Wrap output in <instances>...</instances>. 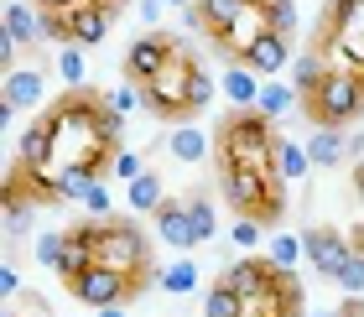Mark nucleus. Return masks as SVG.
I'll return each instance as SVG.
<instances>
[{"instance_id":"nucleus-1","label":"nucleus","mask_w":364,"mask_h":317,"mask_svg":"<svg viewBox=\"0 0 364 317\" xmlns=\"http://www.w3.org/2000/svg\"><path fill=\"white\" fill-rule=\"evenodd\" d=\"M219 161H240L255 172H276V136L260 109H235L219 125Z\"/></svg>"},{"instance_id":"nucleus-2","label":"nucleus","mask_w":364,"mask_h":317,"mask_svg":"<svg viewBox=\"0 0 364 317\" xmlns=\"http://www.w3.org/2000/svg\"><path fill=\"white\" fill-rule=\"evenodd\" d=\"M94 245H99V260L114 265V271H125V276H136L141 291L156 281V271H151V245H146V235H141L136 224H120V219L94 224Z\"/></svg>"},{"instance_id":"nucleus-3","label":"nucleus","mask_w":364,"mask_h":317,"mask_svg":"<svg viewBox=\"0 0 364 317\" xmlns=\"http://www.w3.org/2000/svg\"><path fill=\"white\" fill-rule=\"evenodd\" d=\"M302 104H307V114H312V125H338V130H343L349 120H359V114H364V78L333 68L312 94H302Z\"/></svg>"},{"instance_id":"nucleus-4","label":"nucleus","mask_w":364,"mask_h":317,"mask_svg":"<svg viewBox=\"0 0 364 317\" xmlns=\"http://www.w3.org/2000/svg\"><path fill=\"white\" fill-rule=\"evenodd\" d=\"M193 68H198V63L182 53V42H177V58L146 83V109H151L156 120H182V114H193L188 109V78H193Z\"/></svg>"},{"instance_id":"nucleus-5","label":"nucleus","mask_w":364,"mask_h":317,"mask_svg":"<svg viewBox=\"0 0 364 317\" xmlns=\"http://www.w3.org/2000/svg\"><path fill=\"white\" fill-rule=\"evenodd\" d=\"M68 291H73L78 307L99 312V307H114V302H130V296H141V281L125 276V271H114V265H105V260H94L78 281H68Z\"/></svg>"},{"instance_id":"nucleus-6","label":"nucleus","mask_w":364,"mask_h":317,"mask_svg":"<svg viewBox=\"0 0 364 317\" xmlns=\"http://www.w3.org/2000/svg\"><path fill=\"white\" fill-rule=\"evenodd\" d=\"M172 58H177V37H156V31H151V37H136V42H130V53H125V78L146 89V83L167 68Z\"/></svg>"},{"instance_id":"nucleus-7","label":"nucleus","mask_w":364,"mask_h":317,"mask_svg":"<svg viewBox=\"0 0 364 317\" xmlns=\"http://www.w3.org/2000/svg\"><path fill=\"white\" fill-rule=\"evenodd\" d=\"M302 249H307L312 271H318L323 281H333V276H338V265L354 255V245L343 240L338 229H307V235H302Z\"/></svg>"},{"instance_id":"nucleus-8","label":"nucleus","mask_w":364,"mask_h":317,"mask_svg":"<svg viewBox=\"0 0 364 317\" xmlns=\"http://www.w3.org/2000/svg\"><path fill=\"white\" fill-rule=\"evenodd\" d=\"M63 16H68V42H78V47H99V42L109 37L114 6H99V0H78V6H68Z\"/></svg>"},{"instance_id":"nucleus-9","label":"nucleus","mask_w":364,"mask_h":317,"mask_svg":"<svg viewBox=\"0 0 364 317\" xmlns=\"http://www.w3.org/2000/svg\"><path fill=\"white\" fill-rule=\"evenodd\" d=\"M94 260H99L94 224H73V229H63V260H58V276H63V281H78Z\"/></svg>"},{"instance_id":"nucleus-10","label":"nucleus","mask_w":364,"mask_h":317,"mask_svg":"<svg viewBox=\"0 0 364 317\" xmlns=\"http://www.w3.org/2000/svg\"><path fill=\"white\" fill-rule=\"evenodd\" d=\"M156 235H161V245H172V249H193L198 245V235H193V219H188V198H167L156 213Z\"/></svg>"},{"instance_id":"nucleus-11","label":"nucleus","mask_w":364,"mask_h":317,"mask_svg":"<svg viewBox=\"0 0 364 317\" xmlns=\"http://www.w3.org/2000/svg\"><path fill=\"white\" fill-rule=\"evenodd\" d=\"M287 58H291V47H287V31H260V37L245 47V58L240 63H250V68L260 78H276L281 68H287Z\"/></svg>"},{"instance_id":"nucleus-12","label":"nucleus","mask_w":364,"mask_h":317,"mask_svg":"<svg viewBox=\"0 0 364 317\" xmlns=\"http://www.w3.org/2000/svg\"><path fill=\"white\" fill-rule=\"evenodd\" d=\"M53 156H58V120H53V109H47L21 136V166H53Z\"/></svg>"},{"instance_id":"nucleus-13","label":"nucleus","mask_w":364,"mask_h":317,"mask_svg":"<svg viewBox=\"0 0 364 317\" xmlns=\"http://www.w3.org/2000/svg\"><path fill=\"white\" fill-rule=\"evenodd\" d=\"M260 31H271V26H266V11H260V0H255V6L245 11V16H240L235 26H229V31H219V37H213V47H219V53H229V58L240 63V58H245V47H250V42L260 37Z\"/></svg>"},{"instance_id":"nucleus-14","label":"nucleus","mask_w":364,"mask_h":317,"mask_svg":"<svg viewBox=\"0 0 364 317\" xmlns=\"http://www.w3.org/2000/svg\"><path fill=\"white\" fill-rule=\"evenodd\" d=\"M224 281L245 296V302H250V296H266V291H271L276 265H271V255H266V260H235V265L224 271Z\"/></svg>"},{"instance_id":"nucleus-15","label":"nucleus","mask_w":364,"mask_h":317,"mask_svg":"<svg viewBox=\"0 0 364 317\" xmlns=\"http://www.w3.org/2000/svg\"><path fill=\"white\" fill-rule=\"evenodd\" d=\"M6 31H11L21 47L47 42V11H42V6H26V0H11V6H6Z\"/></svg>"},{"instance_id":"nucleus-16","label":"nucleus","mask_w":364,"mask_h":317,"mask_svg":"<svg viewBox=\"0 0 364 317\" xmlns=\"http://www.w3.org/2000/svg\"><path fill=\"white\" fill-rule=\"evenodd\" d=\"M0 94H6L16 109H37L42 94H47V78H42V68H6V89Z\"/></svg>"},{"instance_id":"nucleus-17","label":"nucleus","mask_w":364,"mask_h":317,"mask_svg":"<svg viewBox=\"0 0 364 317\" xmlns=\"http://www.w3.org/2000/svg\"><path fill=\"white\" fill-rule=\"evenodd\" d=\"M359 16H364V0H328V11H323V21H318V53H323V47H333L343 31L359 21Z\"/></svg>"},{"instance_id":"nucleus-18","label":"nucleus","mask_w":364,"mask_h":317,"mask_svg":"<svg viewBox=\"0 0 364 317\" xmlns=\"http://www.w3.org/2000/svg\"><path fill=\"white\" fill-rule=\"evenodd\" d=\"M260 83H266V78H260V73L250 68V63H235V68H229V73L219 78V89H224L229 99H235V109H255Z\"/></svg>"},{"instance_id":"nucleus-19","label":"nucleus","mask_w":364,"mask_h":317,"mask_svg":"<svg viewBox=\"0 0 364 317\" xmlns=\"http://www.w3.org/2000/svg\"><path fill=\"white\" fill-rule=\"evenodd\" d=\"M307 156H312V166H333V161L349 156V136L338 125H318L307 136Z\"/></svg>"},{"instance_id":"nucleus-20","label":"nucleus","mask_w":364,"mask_h":317,"mask_svg":"<svg viewBox=\"0 0 364 317\" xmlns=\"http://www.w3.org/2000/svg\"><path fill=\"white\" fill-rule=\"evenodd\" d=\"M94 182H99V166H94V161H73V166H58V193H63V203H84Z\"/></svg>"},{"instance_id":"nucleus-21","label":"nucleus","mask_w":364,"mask_h":317,"mask_svg":"<svg viewBox=\"0 0 364 317\" xmlns=\"http://www.w3.org/2000/svg\"><path fill=\"white\" fill-rule=\"evenodd\" d=\"M296 83H281V78H266L260 83V99H255V109L266 114V120H281V114H291L296 109Z\"/></svg>"},{"instance_id":"nucleus-22","label":"nucleus","mask_w":364,"mask_h":317,"mask_svg":"<svg viewBox=\"0 0 364 317\" xmlns=\"http://www.w3.org/2000/svg\"><path fill=\"white\" fill-rule=\"evenodd\" d=\"M250 6H255V0H198V11H203V31H208V37H219V31H229Z\"/></svg>"},{"instance_id":"nucleus-23","label":"nucleus","mask_w":364,"mask_h":317,"mask_svg":"<svg viewBox=\"0 0 364 317\" xmlns=\"http://www.w3.org/2000/svg\"><path fill=\"white\" fill-rule=\"evenodd\" d=\"M307 172H312L307 141L296 146V141H287V136H276V177H281V182H302Z\"/></svg>"},{"instance_id":"nucleus-24","label":"nucleus","mask_w":364,"mask_h":317,"mask_svg":"<svg viewBox=\"0 0 364 317\" xmlns=\"http://www.w3.org/2000/svg\"><path fill=\"white\" fill-rule=\"evenodd\" d=\"M167 151H172V161L193 166V161H203V156H208V136H203L198 125H177L172 136H167Z\"/></svg>"},{"instance_id":"nucleus-25","label":"nucleus","mask_w":364,"mask_h":317,"mask_svg":"<svg viewBox=\"0 0 364 317\" xmlns=\"http://www.w3.org/2000/svg\"><path fill=\"white\" fill-rule=\"evenodd\" d=\"M328 73H333V68H328V58L318 53V47H312V53H296V58H291V83H296L302 94H312Z\"/></svg>"},{"instance_id":"nucleus-26","label":"nucleus","mask_w":364,"mask_h":317,"mask_svg":"<svg viewBox=\"0 0 364 317\" xmlns=\"http://www.w3.org/2000/svg\"><path fill=\"white\" fill-rule=\"evenodd\" d=\"M203 317H245V296L219 276V281L208 286V296H203Z\"/></svg>"},{"instance_id":"nucleus-27","label":"nucleus","mask_w":364,"mask_h":317,"mask_svg":"<svg viewBox=\"0 0 364 317\" xmlns=\"http://www.w3.org/2000/svg\"><path fill=\"white\" fill-rule=\"evenodd\" d=\"M125 198H130V208H136V213H156L161 203H167V193H161V177H156V172H141V177L125 188Z\"/></svg>"},{"instance_id":"nucleus-28","label":"nucleus","mask_w":364,"mask_h":317,"mask_svg":"<svg viewBox=\"0 0 364 317\" xmlns=\"http://www.w3.org/2000/svg\"><path fill=\"white\" fill-rule=\"evenodd\" d=\"M188 219H193V235H198V245H208L213 235H219V219H213V203L203 193H188Z\"/></svg>"},{"instance_id":"nucleus-29","label":"nucleus","mask_w":364,"mask_h":317,"mask_svg":"<svg viewBox=\"0 0 364 317\" xmlns=\"http://www.w3.org/2000/svg\"><path fill=\"white\" fill-rule=\"evenodd\" d=\"M58 73L68 89H84V78H89V63L84 53H78V42H63V53H58Z\"/></svg>"},{"instance_id":"nucleus-30","label":"nucleus","mask_w":364,"mask_h":317,"mask_svg":"<svg viewBox=\"0 0 364 317\" xmlns=\"http://www.w3.org/2000/svg\"><path fill=\"white\" fill-rule=\"evenodd\" d=\"M156 281H161V291L182 296V291H193V286H198V265H193V260H172V265H167V271H161Z\"/></svg>"},{"instance_id":"nucleus-31","label":"nucleus","mask_w":364,"mask_h":317,"mask_svg":"<svg viewBox=\"0 0 364 317\" xmlns=\"http://www.w3.org/2000/svg\"><path fill=\"white\" fill-rule=\"evenodd\" d=\"M302 255H307V249H302L296 235H271V265H276V271H296Z\"/></svg>"},{"instance_id":"nucleus-32","label":"nucleus","mask_w":364,"mask_h":317,"mask_svg":"<svg viewBox=\"0 0 364 317\" xmlns=\"http://www.w3.org/2000/svg\"><path fill=\"white\" fill-rule=\"evenodd\" d=\"M213 94H219V83H213L203 68H193V78H188V109L198 114V109H208L213 104Z\"/></svg>"},{"instance_id":"nucleus-33","label":"nucleus","mask_w":364,"mask_h":317,"mask_svg":"<svg viewBox=\"0 0 364 317\" xmlns=\"http://www.w3.org/2000/svg\"><path fill=\"white\" fill-rule=\"evenodd\" d=\"M333 286H338V291H349V296H359V291H364V255H359V249H354V255L338 265Z\"/></svg>"},{"instance_id":"nucleus-34","label":"nucleus","mask_w":364,"mask_h":317,"mask_svg":"<svg viewBox=\"0 0 364 317\" xmlns=\"http://www.w3.org/2000/svg\"><path fill=\"white\" fill-rule=\"evenodd\" d=\"M229 240H235L240 249H255L260 240H266V224H260L255 213H240V219H235V229H229Z\"/></svg>"},{"instance_id":"nucleus-35","label":"nucleus","mask_w":364,"mask_h":317,"mask_svg":"<svg viewBox=\"0 0 364 317\" xmlns=\"http://www.w3.org/2000/svg\"><path fill=\"white\" fill-rule=\"evenodd\" d=\"M260 11H266L271 31H287V37H291V26H296V6H291V0H260Z\"/></svg>"},{"instance_id":"nucleus-36","label":"nucleus","mask_w":364,"mask_h":317,"mask_svg":"<svg viewBox=\"0 0 364 317\" xmlns=\"http://www.w3.org/2000/svg\"><path fill=\"white\" fill-rule=\"evenodd\" d=\"M37 260L58 271V260H63V235H37Z\"/></svg>"},{"instance_id":"nucleus-37","label":"nucleus","mask_w":364,"mask_h":317,"mask_svg":"<svg viewBox=\"0 0 364 317\" xmlns=\"http://www.w3.org/2000/svg\"><path fill=\"white\" fill-rule=\"evenodd\" d=\"M84 208L94 213V219H109V188H105V182H94V188H89V198H84Z\"/></svg>"},{"instance_id":"nucleus-38","label":"nucleus","mask_w":364,"mask_h":317,"mask_svg":"<svg viewBox=\"0 0 364 317\" xmlns=\"http://www.w3.org/2000/svg\"><path fill=\"white\" fill-rule=\"evenodd\" d=\"M114 172H120V182H136L146 166H141V156H136V151H114Z\"/></svg>"},{"instance_id":"nucleus-39","label":"nucleus","mask_w":364,"mask_h":317,"mask_svg":"<svg viewBox=\"0 0 364 317\" xmlns=\"http://www.w3.org/2000/svg\"><path fill=\"white\" fill-rule=\"evenodd\" d=\"M0 291H6V296L21 291V276H16V265H0Z\"/></svg>"},{"instance_id":"nucleus-40","label":"nucleus","mask_w":364,"mask_h":317,"mask_svg":"<svg viewBox=\"0 0 364 317\" xmlns=\"http://www.w3.org/2000/svg\"><path fill=\"white\" fill-rule=\"evenodd\" d=\"M161 6L167 0H141V21H161Z\"/></svg>"},{"instance_id":"nucleus-41","label":"nucleus","mask_w":364,"mask_h":317,"mask_svg":"<svg viewBox=\"0 0 364 317\" xmlns=\"http://www.w3.org/2000/svg\"><path fill=\"white\" fill-rule=\"evenodd\" d=\"M31 6H42V11H68V6H78V0H31Z\"/></svg>"},{"instance_id":"nucleus-42","label":"nucleus","mask_w":364,"mask_h":317,"mask_svg":"<svg viewBox=\"0 0 364 317\" xmlns=\"http://www.w3.org/2000/svg\"><path fill=\"white\" fill-rule=\"evenodd\" d=\"M349 161H364V136H349Z\"/></svg>"},{"instance_id":"nucleus-43","label":"nucleus","mask_w":364,"mask_h":317,"mask_svg":"<svg viewBox=\"0 0 364 317\" xmlns=\"http://www.w3.org/2000/svg\"><path fill=\"white\" fill-rule=\"evenodd\" d=\"M354 193H359V203H364V161H354Z\"/></svg>"},{"instance_id":"nucleus-44","label":"nucleus","mask_w":364,"mask_h":317,"mask_svg":"<svg viewBox=\"0 0 364 317\" xmlns=\"http://www.w3.org/2000/svg\"><path fill=\"white\" fill-rule=\"evenodd\" d=\"M99 317H125V302H114V307H99Z\"/></svg>"},{"instance_id":"nucleus-45","label":"nucleus","mask_w":364,"mask_h":317,"mask_svg":"<svg viewBox=\"0 0 364 317\" xmlns=\"http://www.w3.org/2000/svg\"><path fill=\"white\" fill-rule=\"evenodd\" d=\"M354 249H359V255H364V229H354Z\"/></svg>"},{"instance_id":"nucleus-46","label":"nucleus","mask_w":364,"mask_h":317,"mask_svg":"<svg viewBox=\"0 0 364 317\" xmlns=\"http://www.w3.org/2000/svg\"><path fill=\"white\" fill-rule=\"evenodd\" d=\"M167 6H177V11H188V6H198V0H167Z\"/></svg>"},{"instance_id":"nucleus-47","label":"nucleus","mask_w":364,"mask_h":317,"mask_svg":"<svg viewBox=\"0 0 364 317\" xmlns=\"http://www.w3.org/2000/svg\"><path fill=\"white\" fill-rule=\"evenodd\" d=\"M318 317H349V312H343V307H338V312H318Z\"/></svg>"},{"instance_id":"nucleus-48","label":"nucleus","mask_w":364,"mask_h":317,"mask_svg":"<svg viewBox=\"0 0 364 317\" xmlns=\"http://www.w3.org/2000/svg\"><path fill=\"white\" fill-rule=\"evenodd\" d=\"M99 6H125V0H99Z\"/></svg>"},{"instance_id":"nucleus-49","label":"nucleus","mask_w":364,"mask_h":317,"mask_svg":"<svg viewBox=\"0 0 364 317\" xmlns=\"http://www.w3.org/2000/svg\"><path fill=\"white\" fill-rule=\"evenodd\" d=\"M6 317H21V312H6Z\"/></svg>"}]
</instances>
